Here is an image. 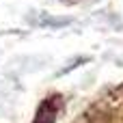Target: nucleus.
Here are the masks:
<instances>
[{
    "label": "nucleus",
    "mask_w": 123,
    "mask_h": 123,
    "mask_svg": "<svg viewBox=\"0 0 123 123\" xmlns=\"http://www.w3.org/2000/svg\"><path fill=\"white\" fill-rule=\"evenodd\" d=\"M58 110H61V95L58 93H52V95H48L39 104L32 123H54L56 117H58Z\"/></svg>",
    "instance_id": "nucleus-1"
}]
</instances>
